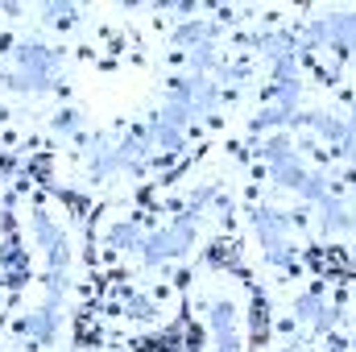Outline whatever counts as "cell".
Returning <instances> with one entry per match:
<instances>
[]
</instances>
